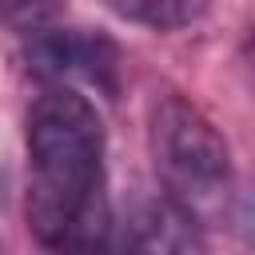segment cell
<instances>
[{"label": "cell", "instance_id": "obj_1", "mask_svg": "<svg viewBox=\"0 0 255 255\" xmlns=\"http://www.w3.org/2000/svg\"><path fill=\"white\" fill-rule=\"evenodd\" d=\"M28 231L52 251L112 243L116 219L104 183V124L96 104L68 84H48L28 108Z\"/></svg>", "mask_w": 255, "mask_h": 255}, {"label": "cell", "instance_id": "obj_2", "mask_svg": "<svg viewBox=\"0 0 255 255\" xmlns=\"http://www.w3.org/2000/svg\"><path fill=\"white\" fill-rule=\"evenodd\" d=\"M147 151L155 179L191 211L211 207L231 187V151L219 128L179 92H155L147 104Z\"/></svg>", "mask_w": 255, "mask_h": 255}, {"label": "cell", "instance_id": "obj_3", "mask_svg": "<svg viewBox=\"0 0 255 255\" xmlns=\"http://www.w3.org/2000/svg\"><path fill=\"white\" fill-rule=\"evenodd\" d=\"M28 68L48 84L92 88L116 100L120 92V48L112 36L92 28H40L28 44Z\"/></svg>", "mask_w": 255, "mask_h": 255}, {"label": "cell", "instance_id": "obj_4", "mask_svg": "<svg viewBox=\"0 0 255 255\" xmlns=\"http://www.w3.org/2000/svg\"><path fill=\"white\" fill-rule=\"evenodd\" d=\"M120 227V247L128 251H203L199 215L167 191L143 195L128 207Z\"/></svg>", "mask_w": 255, "mask_h": 255}, {"label": "cell", "instance_id": "obj_5", "mask_svg": "<svg viewBox=\"0 0 255 255\" xmlns=\"http://www.w3.org/2000/svg\"><path fill=\"white\" fill-rule=\"evenodd\" d=\"M104 4L131 24H143L155 32H175V28L195 24L211 0H104Z\"/></svg>", "mask_w": 255, "mask_h": 255}, {"label": "cell", "instance_id": "obj_6", "mask_svg": "<svg viewBox=\"0 0 255 255\" xmlns=\"http://www.w3.org/2000/svg\"><path fill=\"white\" fill-rule=\"evenodd\" d=\"M56 16V0H0V24L16 32H40Z\"/></svg>", "mask_w": 255, "mask_h": 255}, {"label": "cell", "instance_id": "obj_7", "mask_svg": "<svg viewBox=\"0 0 255 255\" xmlns=\"http://www.w3.org/2000/svg\"><path fill=\"white\" fill-rule=\"evenodd\" d=\"M235 227H239V235H243L247 243H255V187L239 199V207H235Z\"/></svg>", "mask_w": 255, "mask_h": 255}]
</instances>
